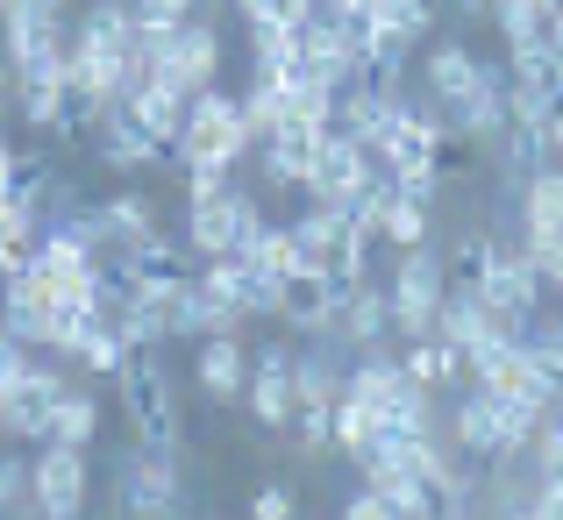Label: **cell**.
<instances>
[{
  "instance_id": "15",
  "label": "cell",
  "mask_w": 563,
  "mask_h": 520,
  "mask_svg": "<svg viewBox=\"0 0 563 520\" xmlns=\"http://www.w3.org/2000/svg\"><path fill=\"white\" fill-rule=\"evenodd\" d=\"M343 292L350 286H335V278H321V272H307V264H300V272L278 286V321H286L292 335H335Z\"/></svg>"
},
{
  "instance_id": "3",
  "label": "cell",
  "mask_w": 563,
  "mask_h": 520,
  "mask_svg": "<svg viewBox=\"0 0 563 520\" xmlns=\"http://www.w3.org/2000/svg\"><path fill=\"white\" fill-rule=\"evenodd\" d=\"M292 243H300L307 272L335 278V286H364L372 278V243L357 235V214H343V207L307 200V214H292Z\"/></svg>"
},
{
  "instance_id": "34",
  "label": "cell",
  "mask_w": 563,
  "mask_h": 520,
  "mask_svg": "<svg viewBox=\"0 0 563 520\" xmlns=\"http://www.w3.org/2000/svg\"><path fill=\"white\" fill-rule=\"evenodd\" d=\"M0 513L36 520V485H29V456H0Z\"/></svg>"
},
{
  "instance_id": "28",
  "label": "cell",
  "mask_w": 563,
  "mask_h": 520,
  "mask_svg": "<svg viewBox=\"0 0 563 520\" xmlns=\"http://www.w3.org/2000/svg\"><path fill=\"white\" fill-rule=\"evenodd\" d=\"M14 93H22L29 129H57V136H65V100H71L65 71H36V79H14Z\"/></svg>"
},
{
  "instance_id": "14",
  "label": "cell",
  "mask_w": 563,
  "mask_h": 520,
  "mask_svg": "<svg viewBox=\"0 0 563 520\" xmlns=\"http://www.w3.org/2000/svg\"><path fill=\"white\" fill-rule=\"evenodd\" d=\"M321 143H329V129H321V122H278L272 136L257 143V165H264L272 186L307 192V178H314V165H321Z\"/></svg>"
},
{
  "instance_id": "43",
  "label": "cell",
  "mask_w": 563,
  "mask_h": 520,
  "mask_svg": "<svg viewBox=\"0 0 563 520\" xmlns=\"http://www.w3.org/2000/svg\"><path fill=\"white\" fill-rule=\"evenodd\" d=\"M235 14H243V22H264V14H272V0H235Z\"/></svg>"
},
{
  "instance_id": "24",
  "label": "cell",
  "mask_w": 563,
  "mask_h": 520,
  "mask_svg": "<svg viewBox=\"0 0 563 520\" xmlns=\"http://www.w3.org/2000/svg\"><path fill=\"white\" fill-rule=\"evenodd\" d=\"M399 364H407V378L421 385V392H442V385L471 378L464 350H456V343H442V335H421V343H407V350H399Z\"/></svg>"
},
{
  "instance_id": "5",
  "label": "cell",
  "mask_w": 563,
  "mask_h": 520,
  "mask_svg": "<svg viewBox=\"0 0 563 520\" xmlns=\"http://www.w3.org/2000/svg\"><path fill=\"white\" fill-rule=\"evenodd\" d=\"M114 392H122L129 421H136V435L151 442V450H179V399H172V378H165V364H157L151 350L129 356V370L114 378Z\"/></svg>"
},
{
  "instance_id": "42",
  "label": "cell",
  "mask_w": 563,
  "mask_h": 520,
  "mask_svg": "<svg viewBox=\"0 0 563 520\" xmlns=\"http://www.w3.org/2000/svg\"><path fill=\"white\" fill-rule=\"evenodd\" d=\"M14 165H22V151H14V143L0 136V186H14Z\"/></svg>"
},
{
  "instance_id": "50",
  "label": "cell",
  "mask_w": 563,
  "mask_h": 520,
  "mask_svg": "<svg viewBox=\"0 0 563 520\" xmlns=\"http://www.w3.org/2000/svg\"><path fill=\"white\" fill-rule=\"evenodd\" d=\"M0 8H8V0H0Z\"/></svg>"
},
{
  "instance_id": "29",
  "label": "cell",
  "mask_w": 563,
  "mask_h": 520,
  "mask_svg": "<svg viewBox=\"0 0 563 520\" xmlns=\"http://www.w3.org/2000/svg\"><path fill=\"white\" fill-rule=\"evenodd\" d=\"M493 257H499V235H493V229H471L464 243L442 257V272H450V292H478L485 272H493Z\"/></svg>"
},
{
  "instance_id": "7",
  "label": "cell",
  "mask_w": 563,
  "mask_h": 520,
  "mask_svg": "<svg viewBox=\"0 0 563 520\" xmlns=\"http://www.w3.org/2000/svg\"><path fill=\"white\" fill-rule=\"evenodd\" d=\"M29 485H36V520H86V499H93L86 450L36 442V456H29Z\"/></svg>"
},
{
  "instance_id": "10",
  "label": "cell",
  "mask_w": 563,
  "mask_h": 520,
  "mask_svg": "<svg viewBox=\"0 0 563 520\" xmlns=\"http://www.w3.org/2000/svg\"><path fill=\"white\" fill-rule=\"evenodd\" d=\"M57 392H65V378L29 356V370L0 392V435L8 442H43L51 435V413H57Z\"/></svg>"
},
{
  "instance_id": "8",
  "label": "cell",
  "mask_w": 563,
  "mask_h": 520,
  "mask_svg": "<svg viewBox=\"0 0 563 520\" xmlns=\"http://www.w3.org/2000/svg\"><path fill=\"white\" fill-rule=\"evenodd\" d=\"M378 178H385V172L372 165V151L329 129V143H321V165H314V178H307V200H314V207H343V214H357L364 192H372Z\"/></svg>"
},
{
  "instance_id": "16",
  "label": "cell",
  "mask_w": 563,
  "mask_h": 520,
  "mask_svg": "<svg viewBox=\"0 0 563 520\" xmlns=\"http://www.w3.org/2000/svg\"><path fill=\"white\" fill-rule=\"evenodd\" d=\"M478 300L485 307H507V314H521V321H536L542 307H550V286H542V272L528 264V250L499 243V257H493V272H485Z\"/></svg>"
},
{
  "instance_id": "12",
  "label": "cell",
  "mask_w": 563,
  "mask_h": 520,
  "mask_svg": "<svg viewBox=\"0 0 563 520\" xmlns=\"http://www.w3.org/2000/svg\"><path fill=\"white\" fill-rule=\"evenodd\" d=\"M214 71H221V29L192 14L179 36L165 43V57H157V79H165L179 100H192V93H207V86H214Z\"/></svg>"
},
{
  "instance_id": "2",
  "label": "cell",
  "mask_w": 563,
  "mask_h": 520,
  "mask_svg": "<svg viewBox=\"0 0 563 520\" xmlns=\"http://www.w3.org/2000/svg\"><path fill=\"white\" fill-rule=\"evenodd\" d=\"M250 157V129H243V93H207L186 100V129H179V172H235Z\"/></svg>"
},
{
  "instance_id": "4",
  "label": "cell",
  "mask_w": 563,
  "mask_h": 520,
  "mask_svg": "<svg viewBox=\"0 0 563 520\" xmlns=\"http://www.w3.org/2000/svg\"><path fill=\"white\" fill-rule=\"evenodd\" d=\"M450 300V272H442V250H399L393 278H385V307H393V335L399 343H421L435 335V314Z\"/></svg>"
},
{
  "instance_id": "1",
  "label": "cell",
  "mask_w": 563,
  "mask_h": 520,
  "mask_svg": "<svg viewBox=\"0 0 563 520\" xmlns=\"http://www.w3.org/2000/svg\"><path fill=\"white\" fill-rule=\"evenodd\" d=\"M264 207L235 186V172H186V250L192 257H243L264 235Z\"/></svg>"
},
{
  "instance_id": "49",
  "label": "cell",
  "mask_w": 563,
  "mask_h": 520,
  "mask_svg": "<svg viewBox=\"0 0 563 520\" xmlns=\"http://www.w3.org/2000/svg\"><path fill=\"white\" fill-rule=\"evenodd\" d=\"M556 413H563V399H556Z\"/></svg>"
},
{
  "instance_id": "18",
  "label": "cell",
  "mask_w": 563,
  "mask_h": 520,
  "mask_svg": "<svg viewBox=\"0 0 563 520\" xmlns=\"http://www.w3.org/2000/svg\"><path fill=\"white\" fill-rule=\"evenodd\" d=\"M357 478H364V493H378V499H385V507H393L399 520H442V513H450V507H442V499L428 493L421 478H413L407 464H399V456H385V450H378L372 464L357 471Z\"/></svg>"
},
{
  "instance_id": "36",
  "label": "cell",
  "mask_w": 563,
  "mask_h": 520,
  "mask_svg": "<svg viewBox=\"0 0 563 520\" xmlns=\"http://www.w3.org/2000/svg\"><path fill=\"white\" fill-rule=\"evenodd\" d=\"M378 14H385V22H393V29H407V36L413 43H428V36H435V0H378Z\"/></svg>"
},
{
  "instance_id": "33",
  "label": "cell",
  "mask_w": 563,
  "mask_h": 520,
  "mask_svg": "<svg viewBox=\"0 0 563 520\" xmlns=\"http://www.w3.org/2000/svg\"><path fill=\"white\" fill-rule=\"evenodd\" d=\"M528 464H536V485H563V413L550 407L536 428V442H528Z\"/></svg>"
},
{
  "instance_id": "39",
  "label": "cell",
  "mask_w": 563,
  "mask_h": 520,
  "mask_svg": "<svg viewBox=\"0 0 563 520\" xmlns=\"http://www.w3.org/2000/svg\"><path fill=\"white\" fill-rule=\"evenodd\" d=\"M335 520H399V513L385 507L378 493H357V499H343V513H335Z\"/></svg>"
},
{
  "instance_id": "31",
  "label": "cell",
  "mask_w": 563,
  "mask_h": 520,
  "mask_svg": "<svg viewBox=\"0 0 563 520\" xmlns=\"http://www.w3.org/2000/svg\"><path fill=\"white\" fill-rule=\"evenodd\" d=\"M385 186H393V178H385ZM428 243V207H413V200H399L393 192V207H385V229H378V250H421Z\"/></svg>"
},
{
  "instance_id": "44",
  "label": "cell",
  "mask_w": 563,
  "mask_h": 520,
  "mask_svg": "<svg viewBox=\"0 0 563 520\" xmlns=\"http://www.w3.org/2000/svg\"><path fill=\"white\" fill-rule=\"evenodd\" d=\"M29 8H43V14H65V22H71V0H29Z\"/></svg>"
},
{
  "instance_id": "40",
  "label": "cell",
  "mask_w": 563,
  "mask_h": 520,
  "mask_svg": "<svg viewBox=\"0 0 563 520\" xmlns=\"http://www.w3.org/2000/svg\"><path fill=\"white\" fill-rule=\"evenodd\" d=\"M528 507H536V520H563V485H536Z\"/></svg>"
},
{
  "instance_id": "17",
  "label": "cell",
  "mask_w": 563,
  "mask_h": 520,
  "mask_svg": "<svg viewBox=\"0 0 563 520\" xmlns=\"http://www.w3.org/2000/svg\"><path fill=\"white\" fill-rule=\"evenodd\" d=\"M428 100H442V114H456L471 93H478V79H485V57L471 51L464 36H442V43H428Z\"/></svg>"
},
{
  "instance_id": "46",
  "label": "cell",
  "mask_w": 563,
  "mask_h": 520,
  "mask_svg": "<svg viewBox=\"0 0 563 520\" xmlns=\"http://www.w3.org/2000/svg\"><path fill=\"white\" fill-rule=\"evenodd\" d=\"M0 343H8V321H0Z\"/></svg>"
},
{
  "instance_id": "21",
  "label": "cell",
  "mask_w": 563,
  "mask_h": 520,
  "mask_svg": "<svg viewBox=\"0 0 563 520\" xmlns=\"http://www.w3.org/2000/svg\"><path fill=\"white\" fill-rule=\"evenodd\" d=\"M335 335H343L350 350H364V356H372L385 335H393V307H385V286H378V278H364V286H350V292H343Z\"/></svg>"
},
{
  "instance_id": "6",
  "label": "cell",
  "mask_w": 563,
  "mask_h": 520,
  "mask_svg": "<svg viewBox=\"0 0 563 520\" xmlns=\"http://www.w3.org/2000/svg\"><path fill=\"white\" fill-rule=\"evenodd\" d=\"M0 36H8L14 79L65 71V51H71V22L65 14H43V8H29V0H8V8H0Z\"/></svg>"
},
{
  "instance_id": "22",
  "label": "cell",
  "mask_w": 563,
  "mask_h": 520,
  "mask_svg": "<svg viewBox=\"0 0 563 520\" xmlns=\"http://www.w3.org/2000/svg\"><path fill=\"white\" fill-rule=\"evenodd\" d=\"M563 235V165H536L521 178V243H556Z\"/></svg>"
},
{
  "instance_id": "9",
  "label": "cell",
  "mask_w": 563,
  "mask_h": 520,
  "mask_svg": "<svg viewBox=\"0 0 563 520\" xmlns=\"http://www.w3.org/2000/svg\"><path fill=\"white\" fill-rule=\"evenodd\" d=\"M122 513L129 520H172L179 513V456L143 442L122 464Z\"/></svg>"
},
{
  "instance_id": "23",
  "label": "cell",
  "mask_w": 563,
  "mask_h": 520,
  "mask_svg": "<svg viewBox=\"0 0 563 520\" xmlns=\"http://www.w3.org/2000/svg\"><path fill=\"white\" fill-rule=\"evenodd\" d=\"M100 229H108V250H114V257L165 235V229H157V200H151V192H108V200H100Z\"/></svg>"
},
{
  "instance_id": "47",
  "label": "cell",
  "mask_w": 563,
  "mask_h": 520,
  "mask_svg": "<svg viewBox=\"0 0 563 520\" xmlns=\"http://www.w3.org/2000/svg\"><path fill=\"white\" fill-rule=\"evenodd\" d=\"M556 321H563V300H556Z\"/></svg>"
},
{
  "instance_id": "11",
  "label": "cell",
  "mask_w": 563,
  "mask_h": 520,
  "mask_svg": "<svg viewBox=\"0 0 563 520\" xmlns=\"http://www.w3.org/2000/svg\"><path fill=\"white\" fill-rule=\"evenodd\" d=\"M243 407H250V421H257L264 435H286V428H292L300 399H292V350H286V343H264V350H257L250 385H243Z\"/></svg>"
},
{
  "instance_id": "30",
  "label": "cell",
  "mask_w": 563,
  "mask_h": 520,
  "mask_svg": "<svg viewBox=\"0 0 563 520\" xmlns=\"http://www.w3.org/2000/svg\"><path fill=\"white\" fill-rule=\"evenodd\" d=\"M250 257V272H264V278H278L286 286L292 272H300V243H292V221H264V235L243 250Z\"/></svg>"
},
{
  "instance_id": "13",
  "label": "cell",
  "mask_w": 563,
  "mask_h": 520,
  "mask_svg": "<svg viewBox=\"0 0 563 520\" xmlns=\"http://www.w3.org/2000/svg\"><path fill=\"white\" fill-rule=\"evenodd\" d=\"M507 57H563V0H493Z\"/></svg>"
},
{
  "instance_id": "32",
  "label": "cell",
  "mask_w": 563,
  "mask_h": 520,
  "mask_svg": "<svg viewBox=\"0 0 563 520\" xmlns=\"http://www.w3.org/2000/svg\"><path fill=\"white\" fill-rule=\"evenodd\" d=\"M292 57H300V29L250 22V65H257V71H278V65H292Z\"/></svg>"
},
{
  "instance_id": "35",
  "label": "cell",
  "mask_w": 563,
  "mask_h": 520,
  "mask_svg": "<svg viewBox=\"0 0 563 520\" xmlns=\"http://www.w3.org/2000/svg\"><path fill=\"white\" fill-rule=\"evenodd\" d=\"M129 356H136V350H129V343H122V329H100V335H93V343H86V350H79V364H86V370H93V378H122V370H129Z\"/></svg>"
},
{
  "instance_id": "37",
  "label": "cell",
  "mask_w": 563,
  "mask_h": 520,
  "mask_svg": "<svg viewBox=\"0 0 563 520\" xmlns=\"http://www.w3.org/2000/svg\"><path fill=\"white\" fill-rule=\"evenodd\" d=\"M393 192L413 207H435L442 200V172H393Z\"/></svg>"
},
{
  "instance_id": "27",
  "label": "cell",
  "mask_w": 563,
  "mask_h": 520,
  "mask_svg": "<svg viewBox=\"0 0 563 520\" xmlns=\"http://www.w3.org/2000/svg\"><path fill=\"white\" fill-rule=\"evenodd\" d=\"M378 450H385V435H378V413H372V407H357V399H335V456L364 471Z\"/></svg>"
},
{
  "instance_id": "38",
  "label": "cell",
  "mask_w": 563,
  "mask_h": 520,
  "mask_svg": "<svg viewBox=\"0 0 563 520\" xmlns=\"http://www.w3.org/2000/svg\"><path fill=\"white\" fill-rule=\"evenodd\" d=\"M250 520H300V499H292L286 485H257V499H250Z\"/></svg>"
},
{
  "instance_id": "26",
  "label": "cell",
  "mask_w": 563,
  "mask_h": 520,
  "mask_svg": "<svg viewBox=\"0 0 563 520\" xmlns=\"http://www.w3.org/2000/svg\"><path fill=\"white\" fill-rule=\"evenodd\" d=\"M93 435H100V399L86 392V385H65V392H57V413H51V435H43V442L93 450Z\"/></svg>"
},
{
  "instance_id": "45",
  "label": "cell",
  "mask_w": 563,
  "mask_h": 520,
  "mask_svg": "<svg viewBox=\"0 0 563 520\" xmlns=\"http://www.w3.org/2000/svg\"><path fill=\"white\" fill-rule=\"evenodd\" d=\"M556 165H563V136H556Z\"/></svg>"
},
{
  "instance_id": "19",
  "label": "cell",
  "mask_w": 563,
  "mask_h": 520,
  "mask_svg": "<svg viewBox=\"0 0 563 520\" xmlns=\"http://www.w3.org/2000/svg\"><path fill=\"white\" fill-rule=\"evenodd\" d=\"M192 378H200V392L214 399V407L243 399V385H250V343H243V329H229V335H207V343H200V356H192Z\"/></svg>"
},
{
  "instance_id": "48",
  "label": "cell",
  "mask_w": 563,
  "mask_h": 520,
  "mask_svg": "<svg viewBox=\"0 0 563 520\" xmlns=\"http://www.w3.org/2000/svg\"><path fill=\"white\" fill-rule=\"evenodd\" d=\"M0 278H8V264H0Z\"/></svg>"
},
{
  "instance_id": "41",
  "label": "cell",
  "mask_w": 563,
  "mask_h": 520,
  "mask_svg": "<svg viewBox=\"0 0 563 520\" xmlns=\"http://www.w3.org/2000/svg\"><path fill=\"white\" fill-rule=\"evenodd\" d=\"M442 8H456L464 22H485V14H493V0H442Z\"/></svg>"
},
{
  "instance_id": "25",
  "label": "cell",
  "mask_w": 563,
  "mask_h": 520,
  "mask_svg": "<svg viewBox=\"0 0 563 520\" xmlns=\"http://www.w3.org/2000/svg\"><path fill=\"white\" fill-rule=\"evenodd\" d=\"M292 399H300V407H335V399H343V364H335V350H292Z\"/></svg>"
},
{
  "instance_id": "20",
  "label": "cell",
  "mask_w": 563,
  "mask_h": 520,
  "mask_svg": "<svg viewBox=\"0 0 563 520\" xmlns=\"http://www.w3.org/2000/svg\"><path fill=\"white\" fill-rule=\"evenodd\" d=\"M450 450L478 456V464H493V456H507V442H499V399L485 392V385H471V392L456 399V421H450Z\"/></svg>"
}]
</instances>
